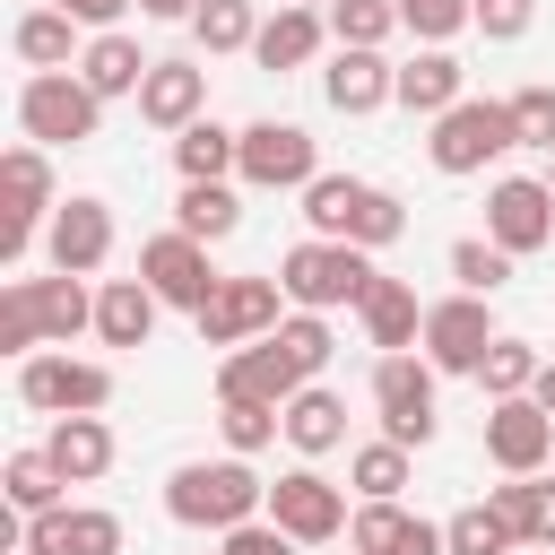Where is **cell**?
Instances as JSON below:
<instances>
[{"instance_id": "7c38bea8", "label": "cell", "mask_w": 555, "mask_h": 555, "mask_svg": "<svg viewBox=\"0 0 555 555\" xmlns=\"http://www.w3.org/2000/svg\"><path fill=\"white\" fill-rule=\"evenodd\" d=\"M278 295H286L278 278H225L217 304L199 312V338H208V347H251V338H269V330L286 321Z\"/></svg>"}, {"instance_id": "9a60e30c", "label": "cell", "mask_w": 555, "mask_h": 555, "mask_svg": "<svg viewBox=\"0 0 555 555\" xmlns=\"http://www.w3.org/2000/svg\"><path fill=\"white\" fill-rule=\"evenodd\" d=\"M0 208H9V260L35 243V225H52V165H43V147H9L0 156Z\"/></svg>"}, {"instance_id": "5b68a950", "label": "cell", "mask_w": 555, "mask_h": 555, "mask_svg": "<svg viewBox=\"0 0 555 555\" xmlns=\"http://www.w3.org/2000/svg\"><path fill=\"white\" fill-rule=\"evenodd\" d=\"M434 165L442 173H477V165H494L503 147H520V130H512V104H486V95H468V104H451L442 121H434Z\"/></svg>"}, {"instance_id": "f35d334b", "label": "cell", "mask_w": 555, "mask_h": 555, "mask_svg": "<svg viewBox=\"0 0 555 555\" xmlns=\"http://www.w3.org/2000/svg\"><path fill=\"white\" fill-rule=\"evenodd\" d=\"M269 338H278V347H286V364H295V373H304V382H312V373H321V364H330V347H338V338H330V321H321V312H286V321H278V330H269Z\"/></svg>"}, {"instance_id": "6da1fadb", "label": "cell", "mask_w": 555, "mask_h": 555, "mask_svg": "<svg viewBox=\"0 0 555 555\" xmlns=\"http://www.w3.org/2000/svg\"><path fill=\"white\" fill-rule=\"evenodd\" d=\"M165 512L182 529H243L269 512V486L251 477V460H182L165 477Z\"/></svg>"}, {"instance_id": "d590c367", "label": "cell", "mask_w": 555, "mask_h": 555, "mask_svg": "<svg viewBox=\"0 0 555 555\" xmlns=\"http://www.w3.org/2000/svg\"><path fill=\"white\" fill-rule=\"evenodd\" d=\"M191 35H199L208 52H251V43H260V17H251V0H199Z\"/></svg>"}, {"instance_id": "4fadbf2b", "label": "cell", "mask_w": 555, "mask_h": 555, "mask_svg": "<svg viewBox=\"0 0 555 555\" xmlns=\"http://www.w3.org/2000/svg\"><path fill=\"white\" fill-rule=\"evenodd\" d=\"M486 347H494V312H486V295H451V304L425 312V364H434V373H477Z\"/></svg>"}, {"instance_id": "277c9868", "label": "cell", "mask_w": 555, "mask_h": 555, "mask_svg": "<svg viewBox=\"0 0 555 555\" xmlns=\"http://www.w3.org/2000/svg\"><path fill=\"white\" fill-rule=\"evenodd\" d=\"M373 408H382V442L425 451L434 442V364L425 356H382L373 364Z\"/></svg>"}, {"instance_id": "7a4b0ae2", "label": "cell", "mask_w": 555, "mask_h": 555, "mask_svg": "<svg viewBox=\"0 0 555 555\" xmlns=\"http://www.w3.org/2000/svg\"><path fill=\"white\" fill-rule=\"evenodd\" d=\"M373 251H356V243H295L286 260H278V286H286V304H304V312H338V304H364L373 295Z\"/></svg>"}, {"instance_id": "52a82bcc", "label": "cell", "mask_w": 555, "mask_h": 555, "mask_svg": "<svg viewBox=\"0 0 555 555\" xmlns=\"http://www.w3.org/2000/svg\"><path fill=\"white\" fill-rule=\"evenodd\" d=\"M234 173L260 182V191H312V182H321V165H312V130H304V121H251Z\"/></svg>"}, {"instance_id": "d6a6232c", "label": "cell", "mask_w": 555, "mask_h": 555, "mask_svg": "<svg viewBox=\"0 0 555 555\" xmlns=\"http://www.w3.org/2000/svg\"><path fill=\"white\" fill-rule=\"evenodd\" d=\"M390 26H399L390 0H330V35H338V52H382Z\"/></svg>"}, {"instance_id": "ab89813d", "label": "cell", "mask_w": 555, "mask_h": 555, "mask_svg": "<svg viewBox=\"0 0 555 555\" xmlns=\"http://www.w3.org/2000/svg\"><path fill=\"white\" fill-rule=\"evenodd\" d=\"M390 9H399V26H408V35H425L434 52H442L460 26H477V17H468V0H390Z\"/></svg>"}, {"instance_id": "ee69618b", "label": "cell", "mask_w": 555, "mask_h": 555, "mask_svg": "<svg viewBox=\"0 0 555 555\" xmlns=\"http://www.w3.org/2000/svg\"><path fill=\"white\" fill-rule=\"evenodd\" d=\"M43 347V330H35V312H26V295L9 286L0 295V356H35Z\"/></svg>"}, {"instance_id": "bcb514c9", "label": "cell", "mask_w": 555, "mask_h": 555, "mask_svg": "<svg viewBox=\"0 0 555 555\" xmlns=\"http://www.w3.org/2000/svg\"><path fill=\"white\" fill-rule=\"evenodd\" d=\"M225 555H295V538L278 520H243V529H225Z\"/></svg>"}, {"instance_id": "8d00e7d4", "label": "cell", "mask_w": 555, "mask_h": 555, "mask_svg": "<svg viewBox=\"0 0 555 555\" xmlns=\"http://www.w3.org/2000/svg\"><path fill=\"white\" fill-rule=\"evenodd\" d=\"M347 477H356L364 503H399V486H408V451H399V442H364V451L347 460Z\"/></svg>"}, {"instance_id": "f1b7e54d", "label": "cell", "mask_w": 555, "mask_h": 555, "mask_svg": "<svg viewBox=\"0 0 555 555\" xmlns=\"http://www.w3.org/2000/svg\"><path fill=\"white\" fill-rule=\"evenodd\" d=\"M234 156H243V130H217V121H191V130L173 139L182 182H225V173H234Z\"/></svg>"}, {"instance_id": "5bb4252c", "label": "cell", "mask_w": 555, "mask_h": 555, "mask_svg": "<svg viewBox=\"0 0 555 555\" xmlns=\"http://www.w3.org/2000/svg\"><path fill=\"white\" fill-rule=\"evenodd\" d=\"M546 451H555V416H546L538 399H494V416H486V460H494L503 477H538Z\"/></svg>"}, {"instance_id": "e0dca14e", "label": "cell", "mask_w": 555, "mask_h": 555, "mask_svg": "<svg viewBox=\"0 0 555 555\" xmlns=\"http://www.w3.org/2000/svg\"><path fill=\"white\" fill-rule=\"evenodd\" d=\"M199 104H208V69H191V61H156L147 87H139V121H156L173 139L199 121Z\"/></svg>"}, {"instance_id": "2e32d148", "label": "cell", "mask_w": 555, "mask_h": 555, "mask_svg": "<svg viewBox=\"0 0 555 555\" xmlns=\"http://www.w3.org/2000/svg\"><path fill=\"white\" fill-rule=\"evenodd\" d=\"M304 390V373L286 364V347L278 338H251V347H234L225 364H217V399H251V408H286Z\"/></svg>"}, {"instance_id": "ffe728a7", "label": "cell", "mask_w": 555, "mask_h": 555, "mask_svg": "<svg viewBox=\"0 0 555 555\" xmlns=\"http://www.w3.org/2000/svg\"><path fill=\"white\" fill-rule=\"evenodd\" d=\"M356 312H364V338H373L382 356H408V347H416V330H425V312H416V286H408V278H373V295H364Z\"/></svg>"}, {"instance_id": "3957f363", "label": "cell", "mask_w": 555, "mask_h": 555, "mask_svg": "<svg viewBox=\"0 0 555 555\" xmlns=\"http://www.w3.org/2000/svg\"><path fill=\"white\" fill-rule=\"evenodd\" d=\"M17 121H26L35 147H78V139H95L104 95H95L87 78H69V69H35V78L17 87Z\"/></svg>"}, {"instance_id": "ba28073f", "label": "cell", "mask_w": 555, "mask_h": 555, "mask_svg": "<svg viewBox=\"0 0 555 555\" xmlns=\"http://www.w3.org/2000/svg\"><path fill=\"white\" fill-rule=\"evenodd\" d=\"M139 278H147L156 304H182L191 321H199V312L217 304V286H225V278L208 269V243H191V234H156V243L139 251Z\"/></svg>"}, {"instance_id": "30bf717a", "label": "cell", "mask_w": 555, "mask_h": 555, "mask_svg": "<svg viewBox=\"0 0 555 555\" xmlns=\"http://www.w3.org/2000/svg\"><path fill=\"white\" fill-rule=\"evenodd\" d=\"M486 243H503L512 260L546 251V243H555V191H546V182H529V173L494 182V199H486Z\"/></svg>"}, {"instance_id": "e575fe53", "label": "cell", "mask_w": 555, "mask_h": 555, "mask_svg": "<svg viewBox=\"0 0 555 555\" xmlns=\"http://www.w3.org/2000/svg\"><path fill=\"white\" fill-rule=\"evenodd\" d=\"M399 234H408V208H399L390 191H373V182H364V191H356V208H347V243H356V251H382V243H399Z\"/></svg>"}, {"instance_id": "c3c4849f", "label": "cell", "mask_w": 555, "mask_h": 555, "mask_svg": "<svg viewBox=\"0 0 555 555\" xmlns=\"http://www.w3.org/2000/svg\"><path fill=\"white\" fill-rule=\"evenodd\" d=\"M139 9H147V17H182V26L199 17V0H139Z\"/></svg>"}, {"instance_id": "d4e9b609", "label": "cell", "mask_w": 555, "mask_h": 555, "mask_svg": "<svg viewBox=\"0 0 555 555\" xmlns=\"http://www.w3.org/2000/svg\"><path fill=\"white\" fill-rule=\"evenodd\" d=\"M147 330H156L147 278H113V286L95 295V338H104V347H147Z\"/></svg>"}, {"instance_id": "ac0fdd59", "label": "cell", "mask_w": 555, "mask_h": 555, "mask_svg": "<svg viewBox=\"0 0 555 555\" xmlns=\"http://www.w3.org/2000/svg\"><path fill=\"white\" fill-rule=\"evenodd\" d=\"M9 286L26 295V312H35V330H43L52 347H69V338L95 321V295H87L78 278H61V269H52V278H9Z\"/></svg>"}, {"instance_id": "cb8c5ba5", "label": "cell", "mask_w": 555, "mask_h": 555, "mask_svg": "<svg viewBox=\"0 0 555 555\" xmlns=\"http://www.w3.org/2000/svg\"><path fill=\"white\" fill-rule=\"evenodd\" d=\"M147 69H156V61H147L121 26H113V35H95V43L78 52V78H87L95 95H139V87H147Z\"/></svg>"}, {"instance_id": "4dcf8cb0", "label": "cell", "mask_w": 555, "mask_h": 555, "mask_svg": "<svg viewBox=\"0 0 555 555\" xmlns=\"http://www.w3.org/2000/svg\"><path fill=\"white\" fill-rule=\"evenodd\" d=\"M520 538H512V520L494 512V503H468V512H451L442 520V555H512Z\"/></svg>"}, {"instance_id": "74e56055", "label": "cell", "mask_w": 555, "mask_h": 555, "mask_svg": "<svg viewBox=\"0 0 555 555\" xmlns=\"http://www.w3.org/2000/svg\"><path fill=\"white\" fill-rule=\"evenodd\" d=\"M451 278H460V295H494L512 278V251L486 243V234H468V243H451Z\"/></svg>"}, {"instance_id": "9c48e42d", "label": "cell", "mask_w": 555, "mask_h": 555, "mask_svg": "<svg viewBox=\"0 0 555 555\" xmlns=\"http://www.w3.org/2000/svg\"><path fill=\"white\" fill-rule=\"evenodd\" d=\"M269 520H278L295 546H330V538L347 529V494H338L321 468H286V477L269 486Z\"/></svg>"}, {"instance_id": "f6af8a7d", "label": "cell", "mask_w": 555, "mask_h": 555, "mask_svg": "<svg viewBox=\"0 0 555 555\" xmlns=\"http://www.w3.org/2000/svg\"><path fill=\"white\" fill-rule=\"evenodd\" d=\"M468 17L494 35V43H512V35H529V17H538V0H468Z\"/></svg>"}, {"instance_id": "1f68e13d", "label": "cell", "mask_w": 555, "mask_h": 555, "mask_svg": "<svg viewBox=\"0 0 555 555\" xmlns=\"http://www.w3.org/2000/svg\"><path fill=\"white\" fill-rule=\"evenodd\" d=\"M538 364H546V356H538L529 338H494L486 364H477V382H486L494 399H529V390H538Z\"/></svg>"}, {"instance_id": "836d02e7", "label": "cell", "mask_w": 555, "mask_h": 555, "mask_svg": "<svg viewBox=\"0 0 555 555\" xmlns=\"http://www.w3.org/2000/svg\"><path fill=\"white\" fill-rule=\"evenodd\" d=\"M69 26H78L69 9H26L17 17V61L26 69H61L69 61Z\"/></svg>"}, {"instance_id": "83f0119b", "label": "cell", "mask_w": 555, "mask_h": 555, "mask_svg": "<svg viewBox=\"0 0 555 555\" xmlns=\"http://www.w3.org/2000/svg\"><path fill=\"white\" fill-rule=\"evenodd\" d=\"M486 503L512 520V538H529V546H555V486H546V477H512V486H494Z\"/></svg>"}, {"instance_id": "8fae6325", "label": "cell", "mask_w": 555, "mask_h": 555, "mask_svg": "<svg viewBox=\"0 0 555 555\" xmlns=\"http://www.w3.org/2000/svg\"><path fill=\"white\" fill-rule=\"evenodd\" d=\"M43 260H52L61 278H95V269L113 260V208H104V199H61L52 225H43Z\"/></svg>"}, {"instance_id": "f546056e", "label": "cell", "mask_w": 555, "mask_h": 555, "mask_svg": "<svg viewBox=\"0 0 555 555\" xmlns=\"http://www.w3.org/2000/svg\"><path fill=\"white\" fill-rule=\"evenodd\" d=\"M61 468H52V451H9V468H0V494L35 520V512H61Z\"/></svg>"}, {"instance_id": "44dd1931", "label": "cell", "mask_w": 555, "mask_h": 555, "mask_svg": "<svg viewBox=\"0 0 555 555\" xmlns=\"http://www.w3.org/2000/svg\"><path fill=\"white\" fill-rule=\"evenodd\" d=\"M278 416H286V442H295L304 460H321V451H338V442H347V399H338V390H321V382H304Z\"/></svg>"}, {"instance_id": "603a6c76", "label": "cell", "mask_w": 555, "mask_h": 555, "mask_svg": "<svg viewBox=\"0 0 555 555\" xmlns=\"http://www.w3.org/2000/svg\"><path fill=\"white\" fill-rule=\"evenodd\" d=\"M390 104H408V113H451V104H468V69L451 61V52H416L408 69H399V95Z\"/></svg>"}, {"instance_id": "7dc6e473", "label": "cell", "mask_w": 555, "mask_h": 555, "mask_svg": "<svg viewBox=\"0 0 555 555\" xmlns=\"http://www.w3.org/2000/svg\"><path fill=\"white\" fill-rule=\"evenodd\" d=\"M52 9H69L78 26H95V35H113V17L121 9H139V0H52Z\"/></svg>"}, {"instance_id": "60d3db41", "label": "cell", "mask_w": 555, "mask_h": 555, "mask_svg": "<svg viewBox=\"0 0 555 555\" xmlns=\"http://www.w3.org/2000/svg\"><path fill=\"white\" fill-rule=\"evenodd\" d=\"M217 425H225L234 460H251L260 442H278V434H286V416H278V408H251V399H225V416H217Z\"/></svg>"}, {"instance_id": "8992f818", "label": "cell", "mask_w": 555, "mask_h": 555, "mask_svg": "<svg viewBox=\"0 0 555 555\" xmlns=\"http://www.w3.org/2000/svg\"><path fill=\"white\" fill-rule=\"evenodd\" d=\"M17 399L43 408V416H95L113 399V373L87 364V356H26L17 364Z\"/></svg>"}, {"instance_id": "7bdbcfd3", "label": "cell", "mask_w": 555, "mask_h": 555, "mask_svg": "<svg viewBox=\"0 0 555 555\" xmlns=\"http://www.w3.org/2000/svg\"><path fill=\"white\" fill-rule=\"evenodd\" d=\"M512 130H520V147H546L555 156V87H520L512 95Z\"/></svg>"}, {"instance_id": "7402d4cb", "label": "cell", "mask_w": 555, "mask_h": 555, "mask_svg": "<svg viewBox=\"0 0 555 555\" xmlns=\"http://www.w3.org/2000/svg\"><path fill=\"white\" fill-rule=\"evenodd\" d=\"M52 468L69 477V486H95L104 468H113V425L104 416H52Z\"/></svg>"}, {"instance_id": "d6986e66", "label": "cell", "mask_w": 555, "mask_h": 555, "mask_svg": "<svg viewBox=\"0 0 555 555\" xmlns=\"http://www.w3.org/2000/svg\"><path fill=\"white\" fill-rule=\"evenodd\" d=\"M321 95H330L338 113H373V104L399 95V69H390L382 52H338V61L321 69Z\"/></svg>"}, {"instance_id": "681fc988", "label": "cell", "mask_w": 555, "mask_h": 555, "mask_svg": "<svg viewBox=\"0 0 555 555\" xmlns=\"http://www.w3.org/2000/svg\"><path fill=\"white\" fill-rule=\"evenodd\" d=\"M529 399H538V408L555 416V364H538V390H529Z\"/></svg>"}, {"instance_id": "484cf974", "label": "cell", "mask_w": 555, "mask_h": 555, "mask_svg": "<svg viewBox=\"0 0 555 555\" xmlns=\"http://www.w3.org/2000/svg\"><path fill=\"white\" fill-rule=\"evenodd\" d=\"M312 52H321V9H278V17H260V43H251L260 69H304Z\"/></svg>"}, {"instance_id": "4316f807", "label": "cell", "mask_w": 555, "mask_h": 555, "mask_svg": "<svg viewBox=\"0 0 555 555\" xmlns=\"http://www.w3.org/2000/svg\"><path fill=\"white\" fill-rule=\"evenodd\" d=\"M234 225H243V208H234L225 182H182V199H173V234H191V243H225Z\"/></svg>"}, {"instance_id": "816d5d0a", "label": "cell", "mask_w": 555, "mask_h": 555, "mask_svg": "<svg viewBox=\"0 0 555 555\" xmlns=\"http://www.w3.org/2000/svg\"><path fill=\"white\" fill-rule=\"evenodd\" d=\"M546 191H555V156H546Z\"/></svg>"}, {"instance_id": "b9f144b4", "label": "cell", "mask_w": 555, "mask_h": 555, "mask_svg": "<svg viewBox=\"0 0 555 555\" xmlns=\"http://www.w3.org/2000/svg\"><path fill=\"white\" fill-rule=\"evenodd\" d=\"M408 520H416V512H399V503H364V512L347 520V546H356V555H390V546L408 538Z\"/></svg>"}, {"instance_id": "f907efd6", "label": "cell", "mask_w": 555, "mask_h": 555, "mask_svg": "<svg viewBox=\"0 0 555 555\" xmlns=\"http://www.w3.org/2000/svg\"><path fill=\"white\" fill-rule=\"evenodd\" d=\"M286 9H330V0H286Z\"/></svg>"}]
</instances>
